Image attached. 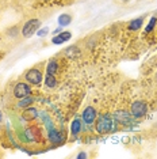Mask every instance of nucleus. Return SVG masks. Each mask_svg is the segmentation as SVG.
Segmentation results:
<instances>
[{
    "mask_svg": "<svg viewBox=\"0 0 157 159\" xmlns=\"http://www.w3.org/2000/svg\"><path fill=\"white\" fill-rule=\"evenodd\" d=\"M114 128V117H111V114L108 113H103V114H98L95 121V131L99 135H106L110 133Z\"/></svg>",
    "mask_w": 157,
    "mask_h": 159,
    "instance_id": "obj_1",
    "label": "nucleus"
},
{
    "mask_svg": "<svg viewBox=\"0 0 157 159\" xmlns=\"http://www.w3.org/2000/svg\"><path fill=\"white\" fill-rule=\"evenodd\" d=\"M41 27V19L38 18H31L27 22L23 23L22 29H20V34L24 38H30L31 35H34L38 31V29Z\"/></svg>",
    "mask_w": 157,
    "mask_h": 159,
    "instance_id": "obj_2",
    "label": "nucleus"
},
{
    "mask_svg": "<svg viewBox=\"0 0 157 159\" xmlns=\"http://www.w3.org/2000/svg\"><path fill=\"white\" fill-rule=\"evenodd\" d=\"M80 117H81V120H83V124L87 126V128H91L92 125H95L96 117H98V110H96L95 106L88 105V106H85L84 110L81 111Z\"/></svg>",
    "mask_w": 157,
    "mask_h": 159,
    "instance_id": "obj_3",
    "label": "nucleus"
},
{
    "mask_svg": "<svg viewBox=\"0 0 157 159\" xmlns=\"http://www.w3.org/2000/svg\"><path fill=\"white\" fill-rule=\"evenodd\" d=\"M24 79H26V82H28L31 86L38 87V86H41L42 80H44V74H42V71L39 70L38 67H33L26 71Z\"/></svg>",
    "mask_w": 157,
    "mask_h": 159,
    "instance_id": "obj_4",
    "label": "nucleus"
},
{
    "mask_svg": "<svg viewBox=\"0 0 157 159\" xmlns=\"http://www.w3.org/2000/svg\"><path fill=\"white\" fill-rule=\"evenodd\" d=\"M130 113L133 116V118H137V120L144 118L146 113H148V105L142 99L134 101V102L130 105Z\"/></svg>",
    "mask_w": 157,
    "mask_h": 159,
    "instance_id": "obj_5",
    "label": "nucleus"
},
{
    "mask_svg": "<svg viewBox=\"0 0 157 159\" xmlns=\"http://www.w3.org/2000/svg\"><path fill=\"white\" fill-rule=\"evenodd\" d=\"M12 95H14V98H16V99H20V98H24V97L31 95L30 83L28 82H18L15 84V87H14Z\"/></svg>",
    "mask_w": 157,
    "mask_h": 159,
    "instance_id": "obj_6",
    "label": "nucleus"
},
{
    "mask_svg": "<svg viewBox=\"0 0 157 159\" xmlns=\"http://www.w3.org/2000/svg\"><path fill=\"white\" fill-rule=\"evenodd\" d=\"M46 129H48V140L52 144L60 146V144H62L65 142V135H64L61 131H58L54 125L49 126V128H46Z\"/></svg>",
    "mask_w": 157,
    "mask_h": 159,
    "instance_id": "obj_7",
    "label": "nucleus"
},
{
    "mask_svg": "<svg viewBox=\"0 0 157 159\" xmlns=\"http://www.w3.org/2000/svg\"><path fill=\"white\" fill-rule=\"evenodd\" d=\"M114 120L118 121L122 125H131L133 124V116H131L130 111L125 110V109H118L115 113H114Z\"/></svg>",
    "mask_w": 157,
    "mask_h": 159,
    "instance_id": "obj_8",
    "label": "nucleus"
},
{
    "mask_svg": "<svg viewBox=\"0 0 157 159\" xmlns=\"http://www.w3.org/2000/svg\"><path fill=\"white\" fill-rule=\"evenodd\" d=\"M20 116H22V118L24 121L33 122V121H35L39 117V111L37 110V107L28 106V107H26V109L22 110V114H20Z\"/></svg>",
    "mask_w": 157,
    "mask_h": 159,
    "instance_id": "obj_9",
    "label": "nucleus"
},
{
    "mask_svg": "<svg viewBox=\"0 0 157 159\" xmlns=\"http://www.w3.org/2000/svg\"><path fill=\"white\" fill-rule=\"evenodd\" d=\"M81 132H83V120L80 116H76L70 122V135L73 137H77Z\"/></svg>",
    "mask_w": 157,
    "mask_h": 159,
    "instance_id": "obj_10",
    "label": "nucleus"
},
{
    "mask_svg": "<svg viewBox=\"0 0 157 159\" xmlns=\"http://www.w3.org/2000/svg\"><path fill=\"white\" fill-rule=\"evenodd\" d=\"M70 38H72V33H70V31H61L60 34L53 35L52 42L54 45H61V44H64V42L69 41Z\"/></svg>",
    "mask_w": 157,
    "mask_h": 159,
    "instance_id": "obj_11",
    "label": "nucleus"
},
{
    "mask_svg": "<svg viewBox=\"0 0 157 159\" xmlns=\"http://www.w3.org/2000/svg\"><path fill=\"white\" fill-rule=\"evenodd\" d=\"M34 102H35V98H34V97L28 95V97H24V98L18 99L16 107H18L19 110H23V109H26V107H28V106H33Z\"/></svg>",
    "mask_w": 157,
    "mask_h": 159,
    "instance_id": "obj_12",
    "label": "nucleus"
},
{
    "mask_svg": "<svg viewBox=\"0 0 157 159\" xmlns=\"http://www.w3.org/2000/svg\"><path fill=\"white\" fill-rule=\"evenodd\" d=\"M58 72H60V64H58V61H57L56 59L49 60L48 66H46V74L56 75V76H57V74H58Z\"/></svg>",
    "mask_w": 157,
    "mask_h": 159,
    "instance_id": "obj_13",
    "label": "nucleus"
},
{
    "mask_svg": "<svg viewBox=\"0 0 157 159\" xmlns=\"http://www.w3.org/2000/svg\"><path fill=\"white\" fill-rule=\"evenodd\" d=\"M44 83H45V87L46 89H56L57 84H58V80H57L56 75H50V74H46V76L44 78Z\"/></svg>",
    "mask_w": 157,
    "mask_h": 159,
    "instance_id": "obj_14",
    "label": "nucleus"
},
{
    "mask_svg": "<svg viewBox=\"0 0 157 159\" xmlns=\"http://www.w3.org/2000/svg\"><path fill=\"white\" fill-rule=\"evenodd\" d=\"M142 25H144V16L135 18V19H133L129 23V26H127V30H130V31H138V30H141Z\"/></svg>",
    "mask_w": 157,
    "mask_h": 159,
    "instance_id": "obj_15",
    "label": "nucleus"
},
{
    "mask_svg": "<svg viewBox=\"0 0 157 159\" xmlns=\"http://www.w3.org/2000/svg\"><path fill=\"white\" fill-rule=\"evenodd\" d=\"M57 22H58V26L68 27L72 23V15H70V14H61V15L58 16V19H57Z\"/></svg>",
    "mask_w": 157,
    "mask_h": 159,
    "instance_id": "obj_16",
    "label": "nucleus"
},
{
    "mask_svg": "<svg viewBox=\"0 0 157 159\" xmlns=\"http://www.w3.org/2000/svg\"><path fill=\"white\" fill-rule=\"evenodd\" d=\"M156 25H157V16H152L151 19H149V23L146 25V27H145V34H151L152 31L155 30Z\"/></svg>",
    "mask_w": 157,
    "mask_h": 159,
    "instance_id": "obj_17",
    "label": "nucleus"
},
{
    "mask_svg": "<svg viewBox=\"0 0 157 159\" xmlns=\"http://www.w3.org/2000/svg\"><path fill=\"white\" fill-rule=\"evenodd\" d=\"M35 34H37L38 37H46V35L49 34V27H39Z\"/></svg>",
    "mask_w": 157,
    "mask_h": 159,
    "instance_id": "obj_18",
    "label": "nucleus"
},
{
    "mask_svg": "<svg viewBox=\"0 0 157 159\" xmlns=\"http://www.w3.org/2000/svg\"><path fill=\"white\" fill-rule=\"evenodd\" d=\"M18 33H19V27H18V26H14V27H11V29H8V30H7V34H8L11 38L16 37Z\"/></svg>",
    "mask_w": 157,
    "mask_h": 159,
    "instance_id": "obj_19",
    "label": "nucleus"
},
{
    "mask_svg": "<svg viewBox=\"0 0 157 159\" xmlns=\"http://www.w3.org/2000/svg\"><path fill=\"white\" fill-rule=\"evenodd\" d=\"M76 158H77V159H84V158H88V154H85L84 151H81V152H78V154L76 155Z\"/></svg>",
    "mask_w": 157,
    "mask_h": 159,
    "instance_id": "obj_20",
    "label": "nucleus"
},
{
    "mask_svg": "<svg viewBox=\"0 0 157 159\" xmlns=\"http://www.w3.org/2000/svg\"><path fill=\"white\" fill-rule=\"evenodd\" d=\"M61 31H62V27H61V26H58V27L56 29V30H53V31H52V34H53V35H57V34L61 33Z\"/></svg>",
    "mask_w": 157,
    "mask_h": 159,
    "instance_id": "obj_21",
    "label": "nucleus"
},
{
    "mask_svg": "<svg viewBox=\"0 0 157 159\" xmlns=\"http://www.w3.org/2000/svg\"><path fill=\"white\" fill-rule=\"evenodd\" d=\"M2 121H3V113L0 111V122H2Z\"/></svg>",
    "mask_w": 157,
    "mask_h": 159,
    "instance_id": "obj_22",
    "label": "nucleus"
},
{
    "mask_svg": "<svg viewBox=\"0 0 157 159\" xmlns=\"http://www.w3.org/2000/svg\"><path fill=\"white\" fill-rule=\"evenodd\" d=\"M122 2H129V0H122Z\"/></svg>",
    "mask_w": 157,
    "mask_h": 159,
    "instance_id": "obj_23",
    "label": "nucleus"
},
{
    "mask_svg": "<svg viewBox=\"0 0 157 159\" xmlns=\"http://www.w3.org/2000/svg\"><path fill=\"white\" fill-rule=\"evenodd\" d=\"M46 2H48V0H46Z\"/></svg>",
    "mask_w": 157,
    "mask_h": 159,
    "instance_id": "obj_24",
    "label": "nucleus"
}]
</instances>
